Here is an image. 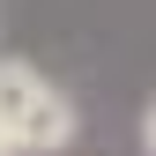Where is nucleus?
<instances>
[{
    "mask_svg": "<svg viewBox=\"0 0 156 156\" xmlns=\"http://www.w3.org/2000/svg\"><path fill=\"white\" fill-rule=\"evenodd\" d=\"M74 134H82L74 97L45 82V97H37V104L23 112V126H15V149H23V156H60V149H74Z\"/></svg>",
    "mask_w": 156,
    "mask_h": 156,
    "instance_id": "nucleus-1",
    "label": "nucleus"
},
{
    "mask_svg": "<svg viewBox=\"0 0 156 156\" xmlns=\"http://www.w3.org/2000/svg\"><path fill=\"white\" fill-rule=\"evenodd\" d=\"M37 97H45V74H37L30 60H0V126H23V112L37 104Z\"/></svg>",
    "mask_w": 156,
    "mask_h": 156,
    "instance_id": "nucleus-2",
    "label": "nucleus"
},
{
    "mask_svg": "<svg viewBox=\"0 0 156 156\" xmlns=\"http://www.w3.org/2000/svg\"><path fill=\"white\" fill-rule=\"evenodd\" d=\"M141 156H156V97L141 104Z\"/></svg>",
    "mask_w": 156,
    "mask_h": 156,
    "instance_id": "nucleus-3",
    "label": "nucleus"
},
{
    "mask_svg": "<svg viewBox=\"0 0 156 156\" xmlns=\"http://www.w3.org/2000/svg\"><path fill=\"white\" fill-rule=\"evenodd\" d=\"M0 156H23V149H15V134H8V126H0Z\"/></svg>",
    "mask_w": 156,
    "mask_h": 156,
    "instance_id": "nucleus-4",
    "label": "nucleus"
}]
</instances>
